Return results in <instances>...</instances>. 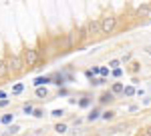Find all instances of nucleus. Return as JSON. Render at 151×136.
Masks as SVG:
<instances>
[{"mask_svg": "<svg viewBox=\"0 0 151 136\" xmlns=\"http://www.w3.org/2000/svg\"><path fill=\"white\" fill-rule=\"evenodd\" d=\"M6 62H8V72H10L12 76H18V74H22L24 70V62H22V54H10V56L6 58Z\"/></svg>", "mask_w": 151, "mask_h": 136, "instance_id": "1", "label": "nucleus"}, {"mask_svg": "<svg viewBox=\"0 0 151 136\" xmlns=\"http://www.w3.org/2000/svg\"><path fill=\"white\" fill-rule=\"evenodd\" d=\"M22 62H24V68H35L38 64V50H35V48H24Z\"/></svg>", "mask_w": 151, "mask_h": 136, "instance_id": "2", "label": "nucleus"}, {"mask_svg": "<svg viewBox=\"0 0 151 136\" xmlns=\"http://www.w3.org/2000/svg\"><path fill=\"white\" fill-rule=\"evenodd\" d=\"M99 32H101V20H89L85 24V28H83V36L85 38H93Z\"/></svg>", "mask_w": 151, "mask_h": 136, "instance_id": "3", "label": "nucleus"}, {"mask_svg": "<svg viewBox=\"0 0 151 136\" xmlns=\"http://www.w3.org/2000/svg\"><path fill=\"white\" fill-rule=\"evenodd\" d=\"M115 24H117V18H113V16L101 18V34H111L113 28H115Z\"/></svg>", "mask_w": 151, "mask_h": 136, "instance_id": "4", "label": "nucleus"}, {"mask_svg": "<svg viewBox=\"0 0 151 136\" xmlns=\"http://www.w3.org/2000/svg\"><path fill=\"white\" fill-rule=\"evenodd\" d=\"M52 80V76H36L35 80H32V84H35L36 88H40V86H45L47 82H50Z\"/></svg>", "mask_w": 151, "mask_h": 136, "instance_id": "5", "label": "nucleus"}, {"mask_svg": "<svg viewBox=\"0 0 151 136\" xmlns=\"http://www.w3.org/2000/svg\"><path fill=\"white\" fill-rule=\"evenodd\" d=\"M10 72H8V62L4 58H0V78H6Z\"/></svg>", "mask_w": 151, "mask_h": 136, "instance_id": "6", "label": "nucleus"}, {"mask_svg": "<svg viewBox=\"0 0 151 136\" xmlns=\"http://www.w3.org/2000/svg\"><path fill=\"white\" fill-rule=\"evenodd\" d=\"M20 130H22V128H20L18 124H10L8 128H6V134H10V136H16L18 132H20Z\"/></svg>", "mask_w": 151, "mask_h": 136, "instance_id": "7", "label": "nucleus"}, {"mask_svg": "<svg viewBox=\"0 0 151 136\" xmlns=\"http://www.w3.org/2000/svg\"><path fill=\"white\" fill-rule=\"evenodd\" d=\"M111 92H113V94H121V92H125V86H123L121 82H115V84L111 86Z\"/></svg>", "mask_w": 151, "mask_h": 136, "instance_id": "8", "label": "nucleus"}, {"mask_svg": "<svg viewBox=\"0 0 151 136\" xmlns=\"http://www.w3.org/2000/svg\"><path fill=\"white\" fill-rule=\"evenodd\" d=\"M22 90H24V84H22V82H18V84H14V86H12V94H14V96L22 94Z\"/></svg>", "mask_w": 151, "mask_h": 136, "instance_id": "9", "label": "nucleus"}, {"mask_svg": "<svg viewBox=\"0 0 151 136\" xmlns=\"http://www.w3.org/2000/svg\"><path fill=\"white\" fill-rule=\"evenodd\" d=\"M99 100L103 102V104H105V102H111V100H115V94H113V92H105V94L101 96V98H99Z\"/></svg>", "mask_w": 151, "mask_h": 136, "instance_id": "10", "label": "nucleus"}, {"mask_svg": "<svg viewBox=\"0 0 151 136\" xmlns=\"http://www.w3.org/2000/svg\"><path fill=\"white\" fill-rule=\"evenodd\" d=\"M12 120H14V114H4V116L0 118L2 124H12Z\"/></svg>", "mask_w": 151, "mask_h": 136, "instance_id": "11", "label": "nucleus"}, {"mask_svg": "<svg viewBox=\"0 0 151 136\" xmlns=\"http://www.w3.org/2000/svg\"><path fill=\"white\" fill-rule=\"evenodd\" d=\"M99 116H101V114H99V108H93V110H91V114L87 116V120H91V122H93V120H97Z\"/></svg>", "mask_w": 151, "mask_h": 136, "instance_id": "12", "label": "nucleus"}, {"mask_svg": "<svg viewBox=\"0 0 151 136\" xmlns=\"http://www.w3.org/2000/svg\"><path fill=\"white\" fill-rule=\"evenodd\" d=\"M101 118H103V120H113V118H115V112H113V110H105V112L101 114Z\"/></svg>", "mask_w": 151, "mask_h": 136, "instance_id": "13", "label": "nucleus"}, {"mask_svg": "<svg viewBox=\"0 0 151 136\" xmlns=\"http://www.w3.org/2000/svg\"><path fill=\"white\" fill-rule=\"evenodd\" d=\"M35 94L38 96V98H45V96L48 94V90L45 88V86H40V88H36V90H35Z\"/></svg>", "mask_w": 151, "mask_h": 136, "instance_id": "14", "label": "nucleus"}, {"mask_svg": "<svg viewBox=\"0 0 151 136\" xmlns=\"http://www.w3.org/2000/svg\"><path fill=\"white\" fill-rule=\"evenodd\" d=\"M55 132H57V134H65V132H67V124H63V122L57 124L55 126Z\"/></svg>", "mask_w": 151, "mask_h": 136, "instance_id": "15", "label": "nucleus"}, {"mask_svg": "<svg viewBox=\"0 0 151 136\" xmlns=\"http://www.w3.org/2000/svg\"><path fill=\"white\" fill-rule=\"evenodd\" d=\"M52 80H55V84H57V86H63V84H65V76H63V74L52 76Z\"/></svg>", "mask_w": 151, "mask_h": 136, "instance_id": "16", "label": "nucleus"}, {"mask_svg": "<svg viewBox=\"0 0 151 136\" xmlns=\"http://www.w3.org/2000/svg\"><path fill=\"white\" fill-rule=\"evenodd\" d=\"M63 114H65V110H63V108H55V110L50 112V116H52V118H60Z\"/></svg>", "mask_w": 151, "mask_h": 136, "instance_id": "17", "label": "nucleus"}, {"mask_svg": "<svg viewBox=\"0 0 151 136\" xmlns=\"http://www.w3.org/2000/svg\"><path fill=\"white\" fill-rule=\"evenodd\" d=\"M22 112H24V114H35V108H32V104H24V106H22Z\"/></svg>", "mask_w": 151, "mask_h": 136, "instance_id": "18", "label": "nucleus"}, {"mask_svg": "<svg viewBox=\"0 0 151 136\" xmlns=\"http://www.w3.org/2000/svg\"><path fill=\"white\" fill-rule=\"evenodd\" d=\"M105 82H107L105 78H93V80H91V84H93V86H101V84H105Z\"/></svg>", "mask_w": 151, "mask_h": 136, "instance_id": "19", "label": "nucleus"}, {"mask_svg": "<svg viewBox=\"0 0 151 136\" xmlns=\"http://www.w3.org/2000/svg\"><path fill=\"white\" fill-rule=\"evenodd\" d=\"M99 74H101V78H105V76H109V68H107V66H101V70H99Z\"/></svg>", "mask_w": 151, "mask_h": 136, "instance_id": "20", "label": "nucleus"}, {"mask_svg": "<svg viewBox=\"0 0 151 136\" xmlns=\"http://www.w3.org/2000/svg\"><path fill=\"white\" fill-rule=\"evenodd\" d=\"M32 116H36V118H42V116H45V110H42V108H35V114H32Z\"/></svg>", "mask_w": 151, "mask_h": 136, "instance_id": "21", "label": "nucleus"}, {"mask_svg": "<svg viewBox=\"0 0 151 136\" xmlns=\"http://www.w3.org/2000/svg\"><path fill=\"white\" fill-rule=\"evenodd\" d=\"M125 94H127V96H133V94H137V90H135L133 86H127V88H125Z\"/></svg>", "mask_w": 151, "mask_h": 136, "instance_id": "22", "label": "nucleus"}, {"mask_svg": "<svg viewBox=\"0 0 151 136\" xmlns=\"http://www.w3.org/2000/svg\"><path fill=\"white\" fill-rule=\"evenodd\" d=\"M89 104H91V100H89V98H83V100L79 102V106H81V108H87Z\"/></svg>", "mask_w": 151, "mask_h": 136, "instance_id": "23", "label": "nucleus"}, {"mask_svg": "<svg viewBox=\"0 0 151 136\" xmlns=\"http://www.w3.org/2000/svg\"><path fill=\"white\" fill-rule=\"evenodd\" d=\"M109 68L117 70V68H119V60H111V62H109Z\"/></svg>", "mask_w": 151, "mask_h": 136, "instance_id": "24", "label": "nucleus"}, {"mask_svg": "<svg viewBox=\"0 0 151 136\" xmlns=\"http://www.w3.org/2000/svg\"><path fill=\"white\" fill-rule=\"evenodd\" d=\"M123 128H125V124H119V126H115L111 132H123Z\"/></svg>", "mask_w": 151, "mask_h": 136, "instance_id": "25", "label": "nucleus"}, {"mask_svg": "<svg viewBox=\"0 0 151 136\" xmlns=\"http://www.w3.org/2000/svg\"><path fill=\"white\" fill-rule=\"evenodd\" d=\"M121 74H123V70H121V68H117V70H113V76H115V78H119Z\"/></svg>", "mask_w": 151, "mask_h": 136, "instance_id": "26", "label": "nucleus"}, {"mask_svg": "<svg viewBox=\"0 0 151 136\" xmlns=\"http://www.w3.org/2000/svg\"><path fill=\"white\" fill-rule=\"evenodd\" d=\"M8 104H10V100H8V98H6V100H0V108H6Z\"/></svg>", "mask_w": 151, "mask_h": 136, "instance_id": "27", "label": "nucleus"}, {"mask_svg": "<svg viewBox=\"0 0 151 136\" xmlns=\"http://www.w3.org/2000/svg\"><path fill=\"white\" fill-rule=\"evenodd\" d=\"M141 130H143L147 136H151V126H145V128H141Z\"/></svg>", "mask_w": 151, "mask_h": 136, "instance_id": "28", "label": "nucleus"}, {"mask_svg": "<svg viewBox=\"0 0 151 136\" xmlns=\"http://www.w3.org/2000/svg\"><path fill=\"white\" fill-rule=\"evenodd\" d=\"M0 100H6V92L4 90H0Z\"/></svg>", "mask_w": 151, "mask_h": 136, "instance_id": "29", "label": "nucleus"}, {"mask_svg": "<svg viewBox=\"0 0 151 136\" xmlns=\"http://www.w3.org/2000/svg\"><path fill=\"white\" fill-rule=\"evenodd\" d=\"M137 136H147V134H145L143 130H139V132H137Z\"/></svg>", "mask_w": 151, "mask_h": 136, "instance_id": "30", "label": "nucleus"}, {"mask_svg": "<svg viewBox=\"0 0 151 136\" xmlns=\"http://www.w3.org/2000/svg\"><path fill=\"white\" fill-rule=\"evenodd\" d=\"M149 10H151V6H149Z\"/></svg>", "mask_w": 151, "mask_h": 136, "instance_id": "31", "label": "nucleus"}]
</instances>
